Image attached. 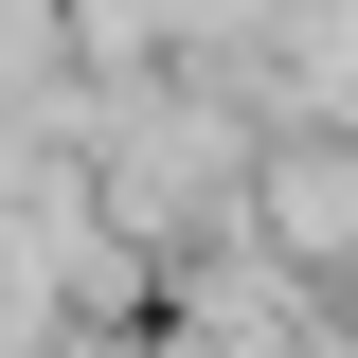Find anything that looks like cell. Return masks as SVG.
Wrapping results in <instances>:
<instances>
[{
	"instance_id": "1",
	"label": "cell",
	"mask_w": 358,
	"mask_h": 358,
	"mask_svg": "<svg viewBox=\"0 0 358 358\" xmlns=\"http://www.w3.org/2000/svg\"><path fill=\"white\" fill-rule=\"evenodd\" d=\"M268 251H322V268H341L358 251V162H287V179H268Z\"/></svg>"
}]
</instances>
